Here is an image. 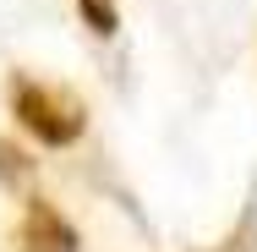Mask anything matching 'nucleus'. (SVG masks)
I'll use <instances>...</instances> for the list:
<instances>
[{"label":"nucleus","mask_w":257,"mask_h":252,"mask_svg":"<svg viewBox=\"0 0 257 252\" xmlns=\"http://www.w3.org/2000/svg\"><path fill=\"white\" fill-rule=\"evenodd\" d=\"M11 115H17L22 132L39 137L44 148H66V143H77L82 126H88V110H82V99H77L71 88H60V82H39V77H28V71L11 77Z\"/></svg>","instance_id":"obj_1"},{"label":"nucleus","mask_w":257,"mask_h":252,"mask_svg":"<svg viewBox=\"0 0 257 252\" xmlns=\"http://www.w3.org/2000/svg\"><path fill=\"white\" fill-rule=\"evenodd\" d=\"M17 241H22L28 252H77V230L60 219V208H55L50 198H28Z\"/></svg>","instance_id":"obj_2"},{"label":"nucleus","mask_w":257,"mask_h":252,"mask_svg":"<svg viewBox=\"0 0 257 252\" xmlns=\"http://www.w3.org/2000/svg\"><path fill=\"white\" fill-rule=\"evenodd\" d=\"M28 176H33V159L17 148V143H6V137H0V187H22Z\"/></svg>","instance_id":"obj_3"},{"label":"nucleus","mask_w":257,"mask_h":252,"mask_svg":"<svg viewBox=\"0 0 257 252\" xmlns=\"http://www.w3.org/2000/svg\"><path fill=\"white\" fill-rule=\"evenodd\" d=\"M77 11H82V22H88L99 39H109V33L120 28V11H115V0H77Z\"/></svg>","instance_id":"obj_4"}]
</instances>
